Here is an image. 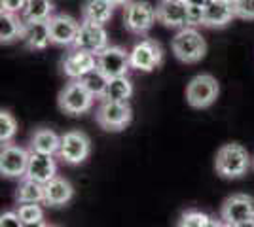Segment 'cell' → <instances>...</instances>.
Listing matches in <instances>:
<instances>
[{"instance_id": "obj_32", "label": "cell", "mask_w": 254, "mask_h": 227, "mask_svg": "<svg viewBox=\"0 0 254 227\" xmlns=\"http://www.w3.org/2000/svg\"><path fill=\"white\" fill-rule=\"evenodd\" d=\"M0 227H25L17 212H4L0 216Z\"/></svg>"}, {"instance_id": "obj_9", "label": "cell", "mask_w": 254, "mask_h": 227, "mask_svg": "<svg viewBox=\"0 0 254 227\" xmlns=\"http://www.w3.org/2000/svg\"><path fill=\"white\" fill-rule=\"evenodd\" d=\"M31 151L17 144H2L0 150V174L6 178H25Z\"/></svg>"}, {"instance_id": "obj_40", "label": "cell", "mask_w": 254, "mask_h": 227, "mask_svg": "<svg viewBox=\"0 0 254 227\" xmlns=\"http://www.w3.org/2000/svg\"><path fill=\"white\" fill-rule=\"evenodd\" d=\"M253 169H254V157H253Z\"/></svg>"}, {"instance_id": "obj_13", "label": "cell", "mask_w": 254, "mask_h": 227, "mask_svg": "<svg viewBox=\"0 0 254 227\" xmlns=\"http://www.w3.org/2000/svg\"><path fill=\"white\" fill-rule=\"evenodd\" d=\"M48 23H50L53 45H59V47L74 45V40L80 31V23L76 21L74 17H70L66 13H57V15H52Z\"/></svg>"}, {"instance_id": "obj_10", "label": "cell", "mask_w": 254, "mask_h": 227, "mask_svg": "<svg viewBox=\"0 0 254 227\" xmlns=\"http://www.w3.org/2000/svg\"><path fill=\"white\" fill-rule=\"evenodd\" d=\"M97 68L106 74L108 78L127 76V70L131 68L129 51H126L120 45H108L101 53H97Z\"/></svg>"}, {"instance_id": "obj_37", "label": "cell", "mask_w": 254, "mask_h": 227, "mask_svg": "<svg viewBox=\"0 0 254 227\" xmlns=\"http://www.w3.org/2000/svg\"><path fill=\"white\" fill-rule=\"evenodd\" d=\"M110 2H112L114 6H127L131 0H110Z\"/></svg>"}, {"instance_id": "obj_15", "label": "cell", "mask_w": 254, "mask_h": 227, "mask_svg": "<svg viewBox=\"0 0 254 227\" xmlns=\"http://www.w3.org/2000/svg\"><path fill=\"white\" fill-rule=\"evenodd\" d=\"M97 68V57L89 51L74 47L72 51L64 55L63 59V74L70 80H80L87 72Z\"/></svg>"}, {"instance_id": "obj_31", "label": "cell", "mask_w": 254, "mask_h": 227, "mask_svg": "<svg viewBox=\"0 0 254 227\" xmlns=\"http://www.w3.org/2000/svg\"><path fill=\"white\" fill-rule=\"evenodd\" d=\"M205 23V8L188 4V27H199Z\"/></svg>"}, {"instance_id": "obj_16", "label": "cell", "mask_w": 254, "mask_h": 227, "mask_svg": "<svg viewBox=\"0 0 254 227\" xmlns=\"http://www.w3.org/2000/svg\"><path fill=\"white\" fill-rule=\"evenodd\" d=\"M57 176V165L53 155L48 153H38V151H32L29 155V167H27V174L25 178H31L36 180L40 184H48L52 178Z\"/></svg>"}, {"instance_id": "obj_25", "label": "cell", "mask_w": 254, "mask_h": 227, "mask_svg": "<svg viewBox=\"0 0 254 227\" xmlns=\"http://www.w3.org/2000/svg\"><path fill=\"white\" fill-rule=\"evenodd\" d=\"M52 0H27V6L23 10V19L27 23L48 21L52 17Z\"/></svg>"}, {"instance_id": "obj_26", "label": "cell", "mask_w": 254, "mask_h": 227, "mask_svg": "<svg viewBox=\"0 0 254 227\" xmlns=\"http://www.w3.org/2000/svg\"><path fill=\"white\" fill-rule=\"evenodd\" d=\"M108 76L103 74L99 68H93L91 72H87L84 78H80V82L84 84V87L93 95L95 98H101L103 100V95L106 91V86H108Z\"/></svg>"}, {"instance_id": "obj_3", "label": "cell", "mask_w": 254, "mask_h": 227, "mask_svg": "<svg viewBox=\"0 0 254 227\" xmlns=\"http://www.w3.org/2000/svg\"><path fill=\"white\" fill-rule=\"evenodd\" d=\"M133 108L127 100H103L95 110L97 125L106 133H120L131 123Z\"/></svg>"}, {"instance_id": "obj_28", "label": "cell", "mask_w": 254, "mask_h": 227, "mask_svg": "<svg viewBox=\"0 0 254 227\" xmlns=\"http://www.w3.org/2000/svg\"><path fill=\"white\" fill-rule=\"evenodd\" d=\"M17 133V121L8 110L0 112V144H8Z\"/></svg>"}, {"instance_id": "obj_24", "label": "cell", "mask_w": 254, "mask_h": 227, "mask_svg": "<svg viewBox=\"0 0 254 227\" xmlns=\"http://www.w3.org/2000/svg\"><path fill=\"white\" fill-rule=\"evenodd\" d=\"M133 95V84L127 76H118L110 78L108 86L103 95V100H129Z\"/></svg>"}, {"instance_id": "obj_17", "label": "cell", "mask_w": 254, "mask_h": 227, "mask_svg": "<svg viewBox=\"0 0 254 227\" xmlns=\"http://www.w3.org/2000/svg\"><path fill=\"white\" fill-rule=\"evenodd\" d=\"M72 197H74V187L66 178L55 176L48 184H44V205L64 206L72 201Z\"/></svg>"}, {"instance_id": "obj_5", "label": "cell", "mask_w": 254, "mask_h": 227, "mask_svg": "<svg viewBox=\"0 0 254 227\" xmlns=\"http://www.w3.org/2000/svg\"><path fill=\"white\" fill-rule=\"evenodd\" d=\"M220 86L216 82V78L211 74H197L190 80V84L186 86V100L191 108H209L214 104V100L218 98Z\"/></svg>"}, {"instance_id": "obj_36", "label": "cell", "mask_w": 254, "mask_h": 227, "mask_svg": "<svg viewBox=\"0 0 254 227\" xmlns=\"http://www.w3.org/2000/svg\"><path fill=\"white\" fill-rule=\"evenodd\" d=\"M232 227H254V220H249V222H241V224H235Z\"/></svg>"}, {"instance_id": "obj_1", "label": "cell", "mask_w": 254, "mask_h": 227, "mask_svg": "<svg viewBox=\"0 0 254 227\" xmlns=\"http://www.w3.org/2000/svg\"><path fill=\"white\" fill-rule=\"evenodd\" d=\"M214 169L216 174H220L226 180H237L247 174L251 169V155L247 148L241 144L232 142V144H224L220 150L216 151L214 157Z\"/></svg>"}, {"instance_id": "obj_34", "label": "cell", "mask_w": 254, "mask_h": 227, "mask_svg": "<svg viewBox=\"0 0 254 227\" xmlns=\"http://www.w3.org/2000/svg\"><path fill=\"white\" fill-rule=\"evenodd\" d=\"M186 2H188L190 6H203V8H205V6H207L211 0H186Z\"/></svg>"}, {"instance_id": "obj_2", "label": "cell", "mask_w": 254, "mask_h": 227, "mask_svg": "<svg viewBox=\"0 0 254 227\" xmlns=\"http://www.w3.org/2000/svg\"><path fill=\"white\" fill-rule=\"evenodd\" d=\"M171 47H173L175 57L182 63H186V65L199 63L207 53V42H205L201 34L195 31V27L179 29V33L173 38Z\"/></svg>"}, {"instance_id": "obj_19", "label": "cell", "mask_w": 254, "mask_h": 227, "mask_svg": "<svg viewBox=\"0 0 254 227\" xmlns=\"http://www.w3.org/2000/svg\"><path fill=\"white\" fill-rule=\"evenodd\" d=\"M25 45L32 51L46 49L52 44V34H50V23L48 21H36L25 25V34L21 38Z\"/></svg>"}, {"instance_id": "obj_27", "label": "cell", "mask_w": 254, "mask_h": 227, "mask_svg": "<svg viewBox=\"0 0 254 227\" xmlns=\"http://www.w3.org/2000/svg\"><path fill=\"white\" fill-rule=\"evenodd\" d=\"M211 216L201 210H186L182 212L177 222V227H209Z\"/></svg>"}, {"instance_id": "obj_23", "label": "cell", "mask_w": 254, "mask_h": 227, "mask_svg": "<svg viewBox=\"0 0 254 227\" xmlns=\"http://www.w3.org/2000/svg\"><path fill=\"white\" fill-rule=\"evenodd\" d=\"M15 201L19 205L25 203H44V184L31 180V178H23L17 189H15Z\"/></svg>"}, {"instance_id": "obj_8", "label": "cell", "mask_w": 254, "mask_h": 227, "mask_svg": "<svg viewBox=\"0 0 254 227\" xmlns=\"http://www.w3.org/2000/svg\"><path fill=\"white\" fill-rule=\"evenodd\" d=\"M129 59H131V68L140 72H152L163 63V49L156 40L146 38L133 45V49L129 51Z\"/></svg>"}, {"instance_id": "obj_29", "label": "cell", "mask_w": 254, "mask_h": 227, "mask_svg": "<svg viewBox=\"0 0 254 227\" xmlns=\"http://www.w3.org/2000/svg\"><path fill=\"white\" fill-rule=\"evenodd\" d=\"M15 212L19 214L23 224H31V222L44 220V210L42 206H40V203H25V205H19V208Z\"/></svg>"}, {"instance_id": "obj_22", "label": "cell", "mask_w": 254, "mask_h": 227, "mask_svg": "<svg viewBox=\"0 0 254 227\" xmlns=\"http://www.w3.org/2000/svg\"><path fill=\"white\" fill-rule=\"evenodd\" d=\"M25 19H19L17 13H8L2 11L0 13V42L2 44H11L15 40L23 38L25 34Z\"/></svg>"}, {"instance_id": "obj_39", "label": "cell", "mask_w": 254, "mask_h": 227, "mask_svg": "<svg viewBox=\"0 0 254 227\" xmlns=\"http://www.w3.org/2000/svg\"><path fill=\"white\" fill-rule=\"evenodd\" d=\"M46 227H57V226H46Z\"/></svg>"}, {"instance_id": "obj_7", "label": "cell", "mask_w": 254, "mask_h": 227, "mask_svg": "<svg viewBox=\"0 0 254 227\" xmlns=\"http://www.w3.org/2000/svg\"><path fill=\"white\" fill-rule=\"evenodd\" d=\"M91 153V140L82 131H66L61 136V148L57 151L59 159L66 165H80Z\"/></svg>"}, {"instance_id": "obj_35", "label": "cell", "mask_w": 254, "mask_h": 227, "mask_svg": "<svg viewBox=\"0 0 254 227\" xmlns=\"http://www.w3.org/2000/svg\"><path fill=\"white\" fill-rule=\"evenodd\" d=\"M48 224L44 220H38V222H31V224H25V227H46Z\"/></svg>"}, {"instance_id": "obj_38", "label": "cell", "mask_w": 254, "mask_h": 227, "mask_svg": "<svg viewBox=\"0 0 254 227\" xmlns=\"http://www.w3.org/2000/svg\"><path fill=\"white\" fill-rule=\"evenodd\" d=\"M226 2H232V4H233V2H235V0H226Z\"/></svg>"}, {"instance_id": "obj_12", "label": "cell", "mask_w": 254, "mask_h": 227, "mask_svg": "<svg viewBox=\"0 0 254 227\" xmlns=\"http://www.w3.org/2000/svg\"><path fill=\"white\" fill-rule=\"evenodd\" d=\"M74 47L84 49L89 53H101L105 47H108V34L105 31V25H95V23H82L80 31L74 40Z\"/></svg>"}, {"instance_id": "obj_18", "label": "cell", "mask_w": 254, "mask_h": 227, "mask_svg": "<svg viewBox=\"0 0 254 227\" xmlns=\"http://www.w3.org/2000/svg\"><path fill=\"white\" fill-rule=\"evenodd\" d=\"M235 17L232 2L226 0H211L205 6V27L211 29H222L228 23H232V19Z\"/></svg>"}, {"instance_id": "obj_14", "label": "cell", "mask_w": 254, "mask_h": 227, "mask_svg": "<svg viewBox=\"0 0 254 227\" xmlns=\"http://www.w3.org/2000/svg\"><path fill=\"white\" fill-rule=\"evenodd\" d=\"M158 21L169 29L188 27V2L186 0H161L158 4Z\"/></svg>"}, {"instance_id": "obj_30", "label": "cell", "mask_w": 254, "mask_h": 227, "mask_svg": "<svg viewBox=\"0 0 254 227\" xmlns=\"http://www.w3.org/2000/svg\"><path fill=\"white\" fill-rule=\"evenodd\" d=\"M235 17L245 21H254V0H235L233 2Z\"/></svg>"}, {"instance_id": "obj_6", "label": "cell", "mask_w": 254, "mask_h": 227, "mask_svg": "<svg viewBox=\"0 0 254 227\" xmlns=\"http://www.w3.org/2000/svg\"><path fill=\"white\" fill-rule=\"evenodd\" d=\"M156 19H158V10L146 0H131L124 11L126 29L133 34L148 33Z\"/></svg>"}, {"instance_id": "obj_11", "label": "cell", "mask_w": 254, "mask_h": 227, "mask_svg": "<svg viewBox=\"0 0 254 227\" xmlns=\"http://www.w3.org/2000/svg\"><path fill=\"white\" fill-rule=\"evenodd\" d=\"M220 218L230 226L254 220V199L245 193H235L228 197L220 210Z\"/></svg>"}, {"instance_id": "obj_33", "label": "cell", "mask_w": 254, "mask_h": 227, "mask_svg": "<svg viewBox=\"0 0 254 227\" xmlns=\"http://www.w3.org/2000/svg\"><path fill=\"white\" fill-rule=\"evenodd\" d=\"M25 6H27V0H0L2 11H8V13H19L25 10Z\"/></svg>"}, {"instance_id": "obj_4", "label": "cell", "mask_w": 254, "mask_h": 227, "mask_svg": "<svg viewBox=\"0 0 254 227\" xmlns=\"http://www.w3.org/2000/svg\"><path fill=\"white\" fill-rule=\"evenodd\" d=\"M93 100L95 97L85 89L84 84L80 80H72L59 91L57 104L66 116H82L93 108Z\"/></svg>"}, {"instance_id": "obj_20", "label": "cell", "mask_w": 254, "mask_h": 227, "mask_svg": "<svg viewBox=\"0 0 254 227\" xmlns=\"http://www.w3.org/2000/svg\"><path fill=\"white\" fill-rule=\"evenodd\" d=\"M114 13V4L110 0H85L82 6V19L85 23L106 25Z\"/></svg>"}, {"instance_id": "obj_21", "label": "cell", "mask_w": 254, "mask_h": 227, "mask_svg": "<svg viewBox=\"0 0 254 227\" xmlns=\"http://www.w3.org/2000/svg\"><path fill=\"white\" fill-rule=\"evenodd\" d=\"M61 148V136L52 129L40 127L32 133L31 136V150L38 151V153H48V155H55Z\"/></svg>"}]
</instances>
